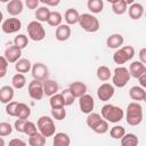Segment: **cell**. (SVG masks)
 I'll return each instance as SVG.
<instances>
[{
  "label": "cell",
  "instance_id": "cell-1",
  "mask_svg": "<svg viewBox=\"0 0 146 146\" xmlns=\"http://www.w3.org/2000/svg\"><path fill=\"white\" fill-rule=\"evenodd\" d=\"M100 116L107 121V122H111V123H117L120 122L123 116H124V112L121 107L119 106H115V105H112V104H106L102 107L100 110Z\"/></svg>",
  "mask_w": 146,
  "mask_h": 146
},
{
  "label": "cell",
  "instance_id": "cell-2",
  "mask_svg": "<svg viewBox=\"0 0 146 146\" xmlns=\"http://www.w3.org/2000/svg\"><path fill=\"white\" fill-rule=\"evenodd\" d=\"M125 120L129 125H138L143 121V107L139 103L132 102L128 105L127 107V113H125Z\"/></svg>",
  "mask_w": 146,
  "mask_h": 146
},
{
  "label": "cell",
  "instance_id": "cell-3",
  "mask_svg": "<svg viewBox=\"0 0 146 146\" xmlns=\"http://www.w3.org/2000/svg\"><path fill=\"white\" fill-rule=\"evenodd\" d=\"M79 24L82 27V30H84L86 32H89V33L97 32L100 27L98 18L96 16L91 15V14H88V13H84V14L80 15Z\"/></svg>",
  "mask_w": 146,
  "mask_h": 146
},
{
  "label": "cell",
  "instance_id": "cell-4",
  "mask_svg": "<svg viewBox=\"0 0 146 146\" xmlns=\"http://www.w3.org/2000/svg\"><path fill=\"white\" fill-rule=\"evenodd\" d=\"M36 128L39 129L40 133H41L42 136H44L46 138L54 136V135H55V131H56V127H55V123H54V119H51L50 116H47V115L40 116V117L38 119Z\"/></svg>",
  "mask_w": 146,
  "mask_h": 146
},
{
  "label": "cell",
  "instance_id": "cell-5",
  "mask_svg": "<svg viewBox=\"0 0 146 146\" xmlns=\"http://www.w3.org/2000/svg\"><path fill=\"white\" fill-rule=\"evenodd\" d=\"M130 73L128 71L127 67L124 66H117L115 67L113 75H112V82L113 86L117 87V88H123L127 86V83L130 80Z\"/></svg>",
  "mask_w": 146,
  "mask_h": 146
},
{
  "label": "cell",
  "instance_id": "cell-6",
  "mask_svg": "<svg viewBox=\"0 0 146 146\" xmlns=\"http://www.w3.org/2000/svg\"><path fill=\"white\" fill-rule=\"evenodd\" d=\"M135 56V49L132 46H123L119 49H116V51L113 54V60L115 64L122 65L124 63H127L128 60L132 59V57Z\"/></svg>",
  "mask_w": 146,
  "mask_h": 146
},
{
  "label": "cell",
  "instance_id": "cell-7",
  "mask_svg": "<svg viewBox=\"0 0 146 146\" xmlns=\"http://www.w3.org/2000/svg\"><path fill=\"white\" fill-rule=\"evenodd\" d=\"M27 34L33 41H42L46 38V31L41 23L38 21H32L27 24Z\"/></svg>",
  "mask_w": 146,
  "mask_h": 146
},
{
  "label": "cell",
  "instance_id": "cell-8",
  "mask_svg": "<svg viewBox=\"0 0 146 146\" xmlns=\"http://www.w3.org/2000/svg\"><path fill=\"white\" fill-rule=\"evenodd\" d=\"M1 29L5 33L7 34H13V33H16L18 32L21 29H22V22L16 18V17H10V18H7L2 22L1 24Z\"/></svg>",
  "mask_w": 146,
  "mask_h": 146
},
{
  "label": "cell",
  "instance_id": "cell-9",
  "mask_svg": "<svg viewBox=\"0 0 146 146\" xmlns=\"http://www.w3.org/2000/svg\"><path fill=\"white\" fill-rule=\"evenodd\" d=\"M31 72H32L33 80L41 81V82H43L44 80H47L48 79V75H49L48 67L43 63H35V64H33V66L31 68Z\"/></svg>",
  "mask_w": 146,
  "mask_h": 146
},
{
  "label": "cell",
  "instance_id": "cell-10",
  "mask_svg": "<svg viewBox=\"0 0 146 146\" xmlns=\"http://www.w3.org/2000/svg\"><path fill=\"white\" fill-rule=\"evenodd\" d=\"M27 91H29L30 97L32 99H34V100H40L44 96V94H43V87H42V82L41 81L32 80L29 83Z\"/></svg>",
  "mask_w": 146,
  "mask_h": 146
},
{
  "label": "cell",
  "instance_id": "cell-11",
  "mask_svg": "<svg viewBox=\"0 0 146 146\" xmlns=\"http://www.w3.org/2000/svg\"><path fill=\"white\" fill-rule=\"evenodd\" d=\"M114 92H115L114 86L111 84V83L105 82V83H103V84H100L98 87V89H97V97L102 102H107V100H110L114 96Z\"/></svg>",
  "mask_w": 146,
  "mask_h": 146
},
{
  "label": "cell",
  "instance_id": "cell-12",
  "mask_svg": "<svg viewBox=\"0 0 146 146\" xmlns=\"http://www.w3.org/2000/svg\"><path fill=\"white\" fill-rule=\"evenodd\" d=\"M79 106H80V110L82 113H84V114L91 113L94 111V107H95L94 97L91 95L84 94L83 96H81L79 98Z\"/></svg>",
  "mask_w": 146,
  "mask_h": 146
},
{
  "label": "cell",
  "instance_id": "cell-13",
  "mask_svg": "<svg viewBox=\"0 0 146 146\" xmlns=\"http://www.w3.org/2000/svg\"><path fill=\"white\" fill-rule=\"evenodd\" d=\"M21 56H22V50L16 46H9L8 48H6L5 55H3V57L10 64H15L21 58Z\"/></svg>",
  "mask_w": 146,
  "mask_h": 146
},
{
  "label": "cell",
  "instance_id": "cell-14",
  "mask_svg": "<svg viewBox=\"0 0 146 146\" xmlns=\"http://www.w3.org/2000/svg\"><path fill=\"white\" fill-rule=\"evenodd\" d=\"M68 90L74 96V98H80L87 92V86L81 81H75L68 86Z\"/></svg>",
  "mask_w": 146,
  "mask_h": 146
},
{
  "label": "cell",
  "instance_id": "cell-15",
  "mask_svg": "<svg viewBox=\"0 0 146 146\" xmlns=\"http://www.w3.org/2000/svg\"><path fill=\"white\" fill-rule=\"evenodd\" d=\"M128 71L130 73V76H132L135 79H138L143 73L146 72V66L143 63H140L139 60H135L129 65Z\"/></svg>",
  "mask_w": 146,
  "mask_h": 146
},
{
  "label": "cell",
  "instance_id": "cell-16",
  "mask_svg": "<svg viewBox=\"0 0 146 146\" xmlns=\"http://www.w3.org/2000/svg\"><path fill=\"white\" fill-rule=\"evenodd\" d=\"M128 14H129L131 19H135V21L140 19L141 16L144 15V7H143V5L139 3V2H132L130 5V7L128 8Z\"/></svg>",
  "mask_w": 146,
  "mask_h": 146
},
{
  "label": "cell",
  "instance_id": "cell-17",
  "mask_svg": "<svg viewBox=\"0 0 146 146\" xmlns=\"http://www.w3.org/2000/svg\"><path fill=\"white\" fill-rule=\"evenodd\" d=\"M71 36V27L67 24H60L59 26L56 27L55 32V38L58 41H66Z\"/></svg>",
  "mask_w": 146,
  "mask_h": 146
},
{
  "label": "cell",
  "instance_id": "cell-18",
  "mask_svg": "<svg viewBox=\"0 0 146 146\" xmlns=\"http://www.w3.org/2000/svg\"><path fill=\"white\" fill-rule=\"evenodd\" d=\"M7 13L13 17H16L23 11V2L21 0H10L7 3Z\"/></svg>",
  "mask_w": 146,
  "mask_h": 146
},
{
  "label": "cell",
  "instance_id": "cell-19",
  "mask_svg": "<svg viewBox=\"0 0 146 146\" xmlns=\"http://www.w3.org/2000/svg\"><path fill=\"white\" fill-rule=\"evenodd\" d=\"M42 87H43V94L46 96H49V97L57 94V91L59 89L58 83L55 80H49V79H47L42 82Z\"/></svg>",
  "mask_w": 146,
  "mask_h": 146
},
{
  "label": "cell",
  "instance_id": "cell-20",
  "mask_svg": "<svg viewBox=\"0 0 146 146\" xmlns=\"http://www.w3.org/2000/svg\"><path fill=\"white\" fill-rule=\"evenodd\" d=\"M123 36L119 33H114V34H111L107 40H106V46L111 49H119L121 48V46L123 44Z\"/></svg>",
  "mask_w": 146,
  "mask_h": 146
},
{
  "label": "cell",
  "instance_id": "cell-21",
  "mask_svg": "<svg viewBox=\"0 0 146 146\" xmlns=\"http://www.w3.org/2000/svg\"><path fill=\"white\" fill-rule=\"evenodd\" d=\"M14 98V88L11 86H3L0 88V102L8 104Z\"/></svg>",
  "mask_w": 146,
  "mask_h": 146
},
{
  "label": "cell",
  "instance_id": "cell-22",
  "mask_svg": "<svg viewBox=\"0 0 146 146\" xmlns=\"http://www.w3.org/2000/svg\"><path fill=\"white\" fill-rule=\"evenodd\" d=\"M129 96L132 100L139 102V100H146V91L139 86H133L129 90Z\"/></svg>",
  "mask_w": 146,
  "mask_h": 146
},
{
  "label": "cell",
  "instance_id": "cell-23",
  "mask_svg": "<svg viewBox=\"0 0 146 146\" xmlns=\"http://www.w3.org/2000/svg\"><path fill=\"white\" fill-rule=\"evenodd\" d=\"M79 17H80V14L74 8H68L64 14V19L68 26L79 23Z\"/></svg>",
  "mask_w": 146,
  "mask_h": 146
},
{
  "label": "cell",
  "instance_id": "cell-24",
  "mask_svg": "<svg viewBox=\"0 0 146 146\" xmlns=\"http://www.w3.org/2000/svg\"><path fill=\"white\" fill-rule=\"evenodd\" d=\"M71 139L65 132H57L54 135L52 146H70Z\"/></svg>",
  "mask_w": 146,
  "mask_h": 146
},
{
  "label": "cell",
  "instance_id": "cell-25",
  "mask_svg": "<svg viewBox=\"0 0 146 146\" xmlns=\"http://www.w3.org/2000/svg\"><path fill=\"white\" fill-rule=\"evenodd\" d=\"M112 10L116 15H123L128 10V5L125 0H112Z\"/></svg>",
  "mask_w": 146,
  "mask_h": 146
},
{
  "label": "cell",
  "instance_id": "cell-26",
  "mask_svg": "<svg viewBox=\"0 0 146 146\" xmlns=\"http://www.w3.org/2000/svg\"><path fill=\"white\" fill-rule=\"evenodd\" d=\"M32 68V65H31V62L27 59V58H19L16 63H15V70L23 74V73H27Z\"/></svg>",
  "mask_w": 146,
  "mask_h": 146
},
{
  "label": "cell",
  "instance_id": "cell-27",
  "mask_svg": "<svg viewBox=\"0 0 146 146\" xmlns=\"http://www.w3.org/2000/svg\"><path fill=\"white\" fill-rule=\"evenodd\" d=\"M30 115H31V108L24 103H18L17 110H16V117L27 120Z\"/></svg>",
  "mask_w": 146,
  "mask_h": 146
},
{
  "label": "cell",
  "instance_id": "cell-28",
  "mask_svg": "<svg viewBox=\"0 0 146 146\" xmlns=\"http://www.w3.org/2000/svg\"><path fill=\"white\" fill-rule=\"evenodd\" d=\"M49 15H50V9L46 6L38 7L35 10V18L39 23L40 22H47L49 18Z\"/></svg>",
  "mask_w": 146,
  "mask_h": 146
},
{
  "label": "cell",
  "instance_id": "cell-29",
  "mask_svg": "<svg viewBox=\"0 0 146 146\" xmlns=\"http://www.w3.org/2000/svg\"><path fill=\"white\" fill-rule=\"evenodd\" d=\"M138 137L135 133H125L121 138V146H138Z\"/></svg>",
  "mask_w": 146,
  "mask_h": 146
},
{
  "label": "cell",
  "instance_id": "cell-30",
  "mask_svg": "<svg viewBox=\"0 0 146 146\" xmlns=\"http://www.w3.org/2000/svg\"><path fill=\"white\" fill-rule=\"evenodd\" d=\"M87 7L92 14H99L103 11L104 2L102 0H88Z\"/></svg>",
  "mask_w": 146,
  "mask_h": 146
},
{
  "label": "cell",
  "instance_id": "cell-31",
  "mask_svg": "<svg viewBox=\"0 0 146 146\" xmlns=\"http://www.w3.org/2000/svg\"><path fill=\"white\" fill-rule=\"evenodd\" d=\"M11 84H13V88L15 89H22L25 87L26 84V78L24 74H21V73H16L13 78H11Z\"/></svg>",
  "mask_w": 146,
  "mask_h": 146
},
{
  "label": "cell",
  "instance_id": "cell-32",
  "mask_svg": "<svg viewBox=\"0 0 146 146\" xmlns=\"http://www.w3.org/2000/svg\"><path fill=\"white\" fill-rule=\"evenodd\" d=\"M97 78L100 80V81H107L112 78V72L110 70V67L105 66V65H102L97 68Z\"/></svg>",
  "mask_w": 146,
  "mask_h": 146
},
{
  "label": "cell",
  "instance_id": "cell-33",
  "mask_svg": "<svg viewBox=\"0 0 146 146\" xmlns=\"http://www.w3.org/2000/svg\"><path fill=\"white\" fill-rule=\"evenodd\" d=\"M103 120V117L100 116V114H98V113H89L88 114V116H87V119H86V123H87V125L92 130L100 121Z\"/></svg>",
  "mask_w": 146,
  "mask_h": 146
},
{
  "label": "cell",
  "instance_id": "cell-34",
  "mask_svg": "<svg viewBox=\"0 0 146 146\" xmlns=\"http://www.w3.org/2000/svg\"><path fill=\"white\" fill-rule=\"evenodd\" d=\"M44 144H46V137L42 136L40 132H36L35 135L29 137L30 146H44Z\"/></svg>",
  "mask_w": 146,
  "mask_h": 146
},
{
  "label": "cell",
  "instance_id": "cell-35",
  "mask_svg": "<svg viewBox=\"0 0 146 146\" xmlns=\"http://www.w3.org/2000/svg\"><path fill=\"white\" fill-rule=\"evenodd\" d=\"M62 19H63V17H62L60 13H58V11H50V15H49V18H48L47 23L50 26H52V27H57V26H59L62 24Z\"/></svg>",
  "mask_w": 146,
  "mask_h": 146
},
{
  "label": "cell",
  "instance_id": "cell-36",
  "mask_svg": "<svg viewBox=\"0 0 146 146\" xmlns=\"http://www.w3.org/2000/svg\"><path fill=\"white\" fill-rule=\"evenodd\" d=\"M49 104L51 106V108H59V107H65L64 105V99L62 94H55L50 97L49 99Z\"/></svg>",
  "mask_w": 146,
  "mask_h": 146
},
{
  "label": "cell",
  "instance_id": "cell-37",
  "mask_svg": "<svg viewBox=\"0 0 146 146\" xmlns=\"http://www.w3.org/2000/svg\"><path fill=\"white\" fill-rule=\"evenodd\" d=\"M27 44H29V38L25 34H18V35L15 36V39H14V46H16L17 48H19L21 50L24 49Z\"/></svg>",
  "mask_w": 146,
  "mask_h": 146
},
{
  "label": "cell",
  "instance_id": "cell-38",
  "mask_svg": "<svg viewBox=\"0 0 146 146\" xmlns=\"http://www.w3.org/2000/svg\"><path fill=\"white\" fill-rule=\"evenodd\" d=\"M110 135L113 139H121L125 135V129L122 125H114L110 130Z\"/></svg>",
  "mask_w": 146,
  "mask_h": 146
},
{
  "label": "cell",
  "instance_id": "cell-39",
  "mask_svg": "<svg viewBox=\"0 0 146 146\" xmlns=\"http://www.w3.org/2000/svg\"><path fill=\"white\" fill-rule=\"evenodd\" d=\"M51 116L52 119L57 120V121H62L65 119L66 116V110L64 107H59V108H51Z\"/></svg>",
  "mask_w": 146,
  "mask_h": 146
},
{
  "label": "cell",
  "instance_id": "cell-40",
  "mask_svg": "<svg viewBox=\"0 0 146 146\" xmlns=\"http://www.w3.org/2000/svg\"><path fill=\"white\" fill-rule=\"evenodd\" d=\"M108 122L107 121H105L104 119L92 129V131H95L96 133H99V135H104V133H106L107 131H108Z\"/></svg>",
  "mask_w": 146,
  "mask_h": 146
},
{
  "label": "cell",
  "instance_id": "cell-41",
  "mask_svg": "<svg viewBox=\"0 0 146 146\" xmlns=\"http://www.w3.org/2000/svg\"><path fill=\"white\" fill-rule=\"evenodd\" d=\"M60 94H62V96H63L64 105H65V106H70V105H72V104L74 103L75 98H74V96L71 94V91L68 90V88H67V89H64Z\"/></svg>",
  "mask_w": 146,
  "mask_h": 146
},
{
  "label": "cell",
  "instance_id": "cell-42",
  "mask_svg": "<svg viewBox=\"0 0 146 146\" xmlns=\"http://www.w3.org/2000/svg\"><path fill=\"white\" fill-rule=\"evenodd\" d=\"M36 132H38V128H36V125H35L32 121H26L25 127H24V133L27 135V136L30 137V136L35 135Z\"/></svg>",
  "mask_w": 146,
  "mask_h": 146
},
{
  "label": "cell",
  "instance_id": "cell-43",
  "mask_svg": "<svg viewBox=\"0 0 146 146\" xmlns=\"http://www.w3.org/2000/svg\"><path fill=\"white\" fill-rule=\"evenodd\" d=\"M13 131V127L8 122H0V137L9 136Z\"/></svg>",
  "mask_w": 146,
  "mask_h": 146
},
{
  "label": "cell",
  "instance_id": "cell-44",
  "mask_svg": "<svg viewBox=\"0 0 146 146\" xmlns=\"http://www.w3.org/2000/svg\"><path fill=\"white\" fill-rule=\"evenodd\" d=\"M17 105H18V102L11 100L10 103H8V104L6 105V113H7L9 116H16Z\"/></svg>",
  "mask_w": 146,
  "mask_h": 146
},
{
  "label": "cell",
  "instance_id": "cell-45",
  "mask_svg": "<svg viewBox=\"0 0 146 146\" xmlns=\"http://www.w3.org/2000/svg\"><path fill=\"white\" fill-rule=\"evenodd\" d=\"M8 65H9V63L7 62V59L3 56H0V79L6 76L7 70H8Z\"/></svg>",
  "mask_w": 146,
  "mask_h": 146
},
{
  "label": "cell",
  "instance_id": "cell-46",
  "mask_svg": "<svg viewBox=\"0 0 146 146\" xmlns=\"http://www.w3.org/2000/svg\"><path fill=\"white\" fill-rule=\"evenodd\" d=\"M27 120H23V119H17L14 123V128L17 132H23L24 133V127H25V123H26Z\"/></svg>",
  "mask_w": 146,
  "mask_h": 146
},
{
  "label": "cell",
  "instance_id": "cell-47",
  "mask_svg": "<svg viewBox=\"0 0 146 146\" xmlns=\"http://www.w3.org/2000/svg\"><path fill=\"white\" fill-rule=\"evenodd\" d=\"M39 3H40L39 0H26L25 1V5L29 9H36L39 7Z\"/></svg>",
  "mask_w": 146,
  "mask_h": 146
},
{
  "label": "cell",
  "instance_id": "cell-48",
  "mask_svg": "<svg viewBox=\"0 0 146 146\" xmlns=\"http://www.w3.org/2000/svg\"><path fill=\"white\" fill-rule=\"evenodd\" d=\"M8 146H26V143L19 138H14L9 141V145Z\"/></svg>",
  "mask_w": 146,
  "mask_h": 146
},
{
  "label": "cell",
  "instance_id": "cell-49",
  "mask_svg": "<svg viewBox=\"0 0 146 146\" xmlns=\"http://www.w3.org/2000/svg\"><path fill=\"white\" fill-rule=\"evenodd\" d=\"M138 56H139V62L145 65L146 64V48H141Z\"/></svg>",
  "mask_w": 146,
  "mask_h": 146
},
{
  "label": "cell",
  "instance_id": "cell-50",
  "mask_svg": "<svg viewBox=\"0 0 146 146\" xmlns=\"http://www.w3.org/2000/svg\"><path fill=\"white\" fill-rule=\"evenodd\" d=\"M138 81H139V87H141L143 89L146 88V72L143 73L139 78H138Z\"/></svg>",
  "mask_w": 146,
  "mask_h": 146
},
{
  "label": "cell",
  "instance_id": "cell-51",
  "mask_svg": "<svg viewBox=\"0 0 146 146\" xmlns=\"http://www.w3.org/2000/svg\"><path fill=\"white\" fill-rule=\"evenodd\" d=\"M41 2L46 6V7H48V6H57V5H59V0H55V1H46V0H41Z\"/></svg>",
  "mask_w": 146,
  "mask_h": 146
},
{
  "label": "cell",
  "instance_id": "cell-52",
  "mask_svg": "<svg viewBox=\"0 0 146 146\" xmlns=\"http://www.w3.org/2000/svg\"><path fill=\"white\" fill-rule=\"evenodd\" d=\"M5 145H6V143H5L3 138H2V137H0V146H5Z\"/></svg>",
  "mask_w": 146,
  "mask_h": 146
},
{
  "label": "cell",
  "instance_id": "cell-53",
  "mask_svg": "<svg viewBox=\"0 0 146 146\" xmlns=\"http://www.w3.org/2000/svg\"><path fill=\"white\" fill-rule=\"evenodd\" d=\"M2 19H3V14H2V11L0 10V24H1V22H2Z\"/></svg>",
  "mask_w": 146,
  "mask_h": 146
}]
</instances>
